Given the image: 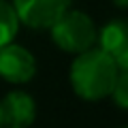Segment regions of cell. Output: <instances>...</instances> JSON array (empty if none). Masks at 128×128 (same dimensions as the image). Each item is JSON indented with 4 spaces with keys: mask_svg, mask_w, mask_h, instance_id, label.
I'll use <instances>...</instances> for the list:
<instances>
[{
    "mask_svg": "<svg viewBox=\"0 0 128 128\" xmlns=\"http://www.w3.org/2000/svg\"><path fill=\"white\" fill-rule=\"evenodd\" d=\"M115 64H118V68H120V70H128V49L124 51L120 58H115Z\"/></svg>",
    "mask_w": 128,
    "mask_h": 128,
    "instance_id": "obj_9",
    "label": "cell"
},
{
    "mask_svg": "<svg viewBox=\"0 0 128 128\" xmlns=\"http://www.w3.org/2000/svg\"><path fill=\"white\" fill-rule=\"evenodd\" d=\"M19 24L22 22L17 17L15 6L6 0H0V47L13 43V38L17 36Z\"/></svg>",
    "mask_w": 128,
    "mask_h": 128,
    "instance_id": "obj_7",
    "label": "cell"
},
{
    "mask_svg": "<svg viewBox=\"0 0 128 128\" xmlns=\"http://www.w3.org/2000/svg\"><path fill=\"white\" fill-rule=\"evenodd\" d=\"M4 128H13V126H4Z\"/></svg>",
    "mask_w": 128,
    "mask_h": 128,
    "instance_id": "obj_12",
    "label": "cell"
},
{
    "mask_svg": "<svg viewBox=\"0 0 128 128\" xmlns=\"http://www.w3.org/2000/svg\"><path fill=\"white\" fill-rule=\"evenodd\" d=\"M122 128H128V126H122Z\"/></svg>",
    "mask_w": 128,
    "mask_h": 128,
    "instance_id": "obj_13",
    "label": "cell"
},
{
    "mask_svg": "<svg viewBox=\"0 0 128 128\" xmlns=\"http://www.w3.org/2000/svg\"><path fill=\"white\" fill-rule=\"evenodd\" d=\"M49 30L56 45L62 51L75 54V56L92 49L96 45V38H98L96 26L90 19V15H86L83 11H73V9L66 11Z\"/></svg>",
    "mask_w": 128,
    "mask_h": 128,
    "instance_id": "obj_2",
    "label": "cell"
},
{
    "mask_svg": "<svg viewBox=\"0 0 128 128\" xmlns=\"http://www.w3.org/2000/svg\"><path fill=\"white\" fill-rule=\"evenodd\" d=\"M73 0H13L22 24L34 30H49L66 11Z\"/></svg>",
    "mask_w": 128,
    "mask_h": 128,
    "instance_id": "obj_3",
    "label": "cell"
},
{
    "mask_svg": "<svg viewBox=\"0 0 128 128\" xmlns=\"http://www.w3.org/2000/svg\"><path fill=\"white\" fill-rule=\"evenodd\" d=\"M111 98L120 109H128V70H120L111 90Z\"/></svg>",
    "mask_w": 128,
    "mask_h": 128,
    "instance_id": "obj_8",
    "label": "cell"
},
{
    "mask_svg": "<svg viewBox=\"0 0 128 128\" xmlns=\"http://www.w3.org/2000/svg\"><path fill=\"white\" fill-rule=\"evenodd\" d=\"M113 4L122 6V9H128V0H113Z\"/></svg>",
    "mask_w": 128,
    "mask_h": 128,
    "instance_id": "obj_10",
    "label": "cell"
},
{
    "mask_svg": "<svg viewBox=\"0 0 128 128\" xmlns=\"http://www.w3.org/2000/svg\"><path fill=\"white\" fill-rule=\"evenodd\" d=\"M118 64L107 51L100 47L77 54V58L70 64V86L73 92L83 100H102L111 94L113 83L118 79Z\"/></svg>",
    "mask_w": 128,
    "mask_h": 128,
    "instance_id": "obj_1",
    "label": "cell"
},
{
    "mask_svg": "<svg viewBox=\"0 0 128 128\" xmlns=\"http://www.w3.org/2000/svg\"><path fill=\"white\" fill-rule=\"evenodd\" d=\"M2 107V118H4V126L13 128H28L34 120H36V102L28 92L15 90L0 100Z\"/></svg>",
    "mask_w": 128,
    "mask_h": 128,
    "instance_id": "obj_5",
    "label": "cell"
},
{
    "mask_svg": "<svg viewBox=\"0 0 128 128\" xmlns=\"http://www.w3.org/2000/svg\"><path fill=\"white\" fill-rule=\"evenodd\" d=\"M96 41H98V47L107 51L113 60L120 58L128 49V19H113L105 24Z\"/></svg>",
    "mask_w": 128,
    "mask_h": 128,
    "instance_id": "obj_6",
    "label": "cell"
},
{
    "mask_svg": "<svg viewBox=\"0 0 128 128\" xmlns=\"http://www.w3.org/2000/svg\"><path fill=\"white\" fill-rule=\"evenodd\" d=\"M36 75V60L17 43L0 47V77L9 83H28Z\"/></svg>",
    "mask_w": 128,
    "mask_h": 128,
    "instance_id": "obj_4",
    "label": "cell"
},
{
    "mask_svg": "<svg viewBox=\"0 0 128 128\" xmlns=\"http://www.w3.org/2000/svg\"><path fill=\"white\" fill-rule=\"evenodd\" d=\"M0 128H4V118H2V107H0Z\"/></svg>",
    "mask_w": 128,
    "mask_h": 128,
    "instance_id": "obj_11",
    "label": "cell"
}]
</instances>
